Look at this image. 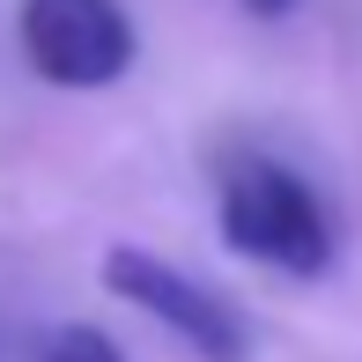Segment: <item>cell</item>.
Listing matches in <instances>:
<instances>
[{"label": "cell", "instance_id": "obj_2", "mask_svg": "<svg viewBox=\"0 0 362 362\" xmlns=\"http://www.w3.org/2000/svg\"><path fill=\"white\" fill-rule=\"evenodd\" d=\"M96 274H104V288L119 296V303H134L141 318H156L177 348H192L200 362H244V355H252V325H244V310L229 303L222 288L177 274L170 259L141 252V244H111V252L96 259Z\"/></svg>", "mask_w": 362, "mask_h": 362}, {"label": "cell", "instance_id": "obj_5", "mask_svg": "<svg viewBox=\"0 0 362 362\" xmlns=\"http://www.w3.org/2000/svg\"><path fill=\"white\" fill-rule=\"evenodd\" d=\"M244 8H252V15H267V23H274V15H288L296 0H244Z\"/></svg>", "mask_w": 362, "mask_h": 362}, {"label": "cell", "instance_id": "obj_4", "mask_svg": "<svg viewBox=\"0 0 362 362\" xmlns=\"http://www.w3.org/2000/svg\"><path fill=\"white\" fill-rule=\"evenodd\" d=\"M37 362H126V355H119V340H111L104 325H52Z\"/></svg>", "mask_w": 362, "mask_h": 362}, {"label": "cell", "instance_id": "obj_1", "mask_svg": "<svg viewBox=\"0 0 362 362\" xmlns=\"http://www.w3.org/2000/svg\"><path fill=\"white\" fill-rule=\"evenodd\" d=\"M215 222H222V244L259 267L288 274V281H325L340 259V229H333V207L310 192V177H296L288 163L274 156H244L222 170V192H215Z\"/></svg>", "mask_w": 362, "mask_h": 362}, {"label": "cell", "instance_id": "obj_3", "mask_svg": "<svg viewBox=\"0 0 362 362\" xmlns=\"http://www.w3.org/2000/svg\"><path fill=\"white\" fill-rule=\"evenodd\" d=\"M15 45L52 89H111L141 52L134 15L119 0H23Z\"/></svg>", "mask_w": 362, "mask_h": 362}]
</instances>
